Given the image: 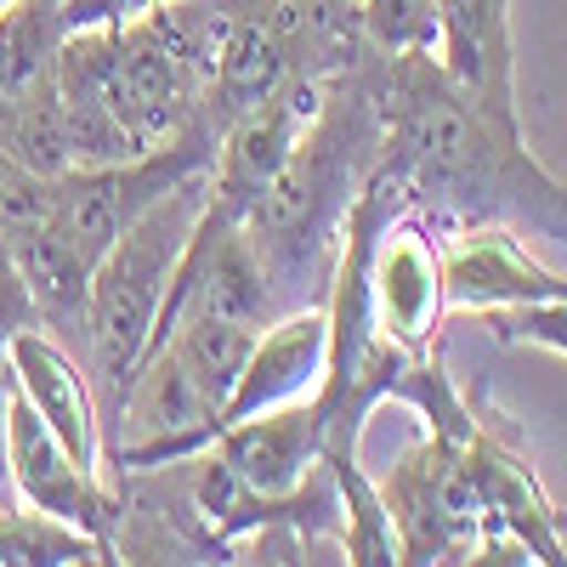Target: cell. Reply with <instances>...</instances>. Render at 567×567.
Returning a JSON list of instances; mask_svg holds the SVG:
<instances>
[{
    "mask_svg": "<svg viewBox=\"0 0 567 567\" xmlns=\"http://www.w3.org/2000/svg\"><path fill=\"white\" fill-rule=\"evenodd\" d=\"M210 454L261 505V528L267 523H301V505L329 494V488H312V477L323 471V420H318L312 398L227 420L210 443Z\"/></svg>",
    "mask_w": 567,
    "mask_h": 567,
    "instance_id": "ba28073f",
    "label": "cell"
},
{
    "mask_svg": "<svg viewBox=\"0 0 567 567\" xmlns=\"http://www.w3.org/2000/svg\"><path fill=\"white\" fill-rule=\"evenodd\" d=\"M363 284H369L374 329L409 358H432L437 323H443V250L432 227H425V210H414L403 194H392V205L369 233Z\"/></svg>",
    "mask_w": 567,
    "mask_h": 567,
    "instance_id": "52a82bcc",
    "label": "cell"
},
{
    "mask_svg": "<svg viewBox=\"0 0 567 567\" xmlns=\"http://www.w3.org/2000/svg\"><path fill=\"white\" fill-rule=\"evenodd\" d=\"M34 301H29V284H23V267L12 256V245L0 239V352H7L12 336H23V329H34Z\"/></svg>",
    "mask_w": 567,
    "mask_h": 567,
    "instance_id": "44dd1931",
    "label": "cell"
},
{
    "mask_svg": "<svg viewBox=\"0 0 567 567\" xmlns=\"http://www.w3.org/2000/svg\"><path fill=\"white\" fill-rule=\"evenodd\" d=\"M329 477H336L341 511H347V561H398V528L381 505L374 477H363L358 454H323Z\"/></svg>",
    "mask_w": 567,
    "mask_h": 567,
    "instance_id": "e0dca14e",
    "label": "cell"
},
{
    "mask_svg": "<svg viewBox=\"0 0 567 567\" xmlns=\"http://www.w3.org/2000/svg\"><path fill=\"white\" fill-rule=\"evenodd\" d=\"M256 336H261V329L227 323V318H182V323L165 329L159 347H171L176 363L199 381V392H205L216 409H227L233 386H239V374H245V358H250V347H256Z\"/></svg>",
    "mask_w": 567,
    "mask_h": 567,
    "instance_id": "9a60e30c",
    "label": "cell"
},
{
    "mask_svg": "<svg viewBox=\"0 0 567 567\" xmlns=\"http://www.w3.org/2000/svg\"><path fill=\"white\" fill-rule=\"evenodd\" d=\"M465 477L483 505L477 561H567L561 511L550 505L528 454L516 449V432H505L499 414L488 409H477V425L465 437Z\"/></svg>",
    "mask_w": 567,
    "mask_h": 567,
    "instance_id": "8992f818",
    "label": "cell"
},
{
    "mask_svg": "<svg viewBox=\"0 0 567 567\" xmlns=\"http://www.w3.org/2000/svg\"><path fill=\"white\" fill-rule=\"evenodd\" d=\"M63 0H12L0 12V142L23 154L40 176L69 171V136L58 114V52Z\"/></svg>",
    "mask_w": 567,
    "mask_h": 567,
    "instance_id": "277c9868",
    "label": "cell"
},
{
    "mask_svg": "<svg viewBox=\"0 0 567 567\" xmlns=\"http://www.w3.org/2000/svg\"><path fill=\"white\" fill-rule=\"evenodd\" d=\"M7 374H12V386L23 392V403L45 425H52V437L85 471L109 477V460H103V409H97V392H91L85 363L34 323V329H23V336L7 341Z\"/></svg>",
    "mask_w": 567,
    "mask_h": 567,
    "instance_id": "30bf717a",
    "label": "cell"
},
{
    "mask_svg": "<svg viewBox=\"0 0 567 567\" xmlns=\"http://www.w3.org/2000/svg\"><path fill=\"white\" fill-rule=\"evenodd\" d=\"M154 7H171V0H63L69 29H97V23H131Z\"/></svg>",
    "mask_w": 567,
    "mask_h": 567,
    "instance_id": "7402d4cb",
    "label": "cell"
},
{
    "mask_svg": "<svg viewBox=\"0 0 567 567\" xmlns=\"http://www.w3.org/2000/svg\"><path fill=\"white\" fill-rule=\"evenodd\" d=\"M381 114L374 171L398 182L414 210L454 221H534L550 239H567V187L523 148V125L488 114L449 80L437 52L386 58V74L369 85Z\"/></svg>",
    "mask_w": 567,
    "mask_h": 567,
    "instance_id": "6da1fadb",
    "label": "cell"
},
{
    "mask_svg": "<svg viewBox=\"0 0 567 567\" xmlns=\"http://www.w3.org/2000/svg\"><path fill=\"white\" fill-rule=\"evenodd\" d=\"M7 392H12V374H7V352H0V511L18 499L12 477H7Z\"/></svg>",
    "mask_w": 567,
    "mask_h": 567,
    "instance_id": "603a6c76",
    "label": "cell"
},
{
    "mask_svg": "<svg viewBox=\"0 0 567 567\" xmlns=\"http://www.w3.org/2000/svg\"><path fill=\"white\" fill-rule=\"evenodd\" d=\"M323 374H329V312L323 307L278 312L272 323H261L239 386H233V398L221 409V425L278 409V403H301L323 386Z\"/></svg>",
    "mask_w": 567,
    "mask_h": 567,
    "instance_id": "7c38bea8",
    "label": "cell"
},
{
    "mask_svg": "<svg viewBox=\"0 0 567 567\" xmlns=\"http://www.w3.org/2000/svg\"><path fill=\"white\" fill-rule=\"evenodd\" d=\"M374 488L398 528V561H477L483 505L465 477V443L425 432Z\"/></svg>",
    "mask_w": 567,
    "mask_h": 567,
    "instance_id": "5b68a950",
    "label": "cell"
},
{
    "mask_svg": "<svg viewBox=\"0 0 567 567\" xmlns=\"http://www.w3.org/2000/svg\"><path fill=\"white\" fill-rule=\"evenodd\" d=\"M7 477H12V494L29 505V511H45L69 528H85L91 539L109 545V561H114V528H120V488L97 471H85L45 425L23 392L12 386L7 392Z\"/></svg>",
    "mask_w": 567,
    "mask_h": 567,
    "instance_id": "9c48e42d",
    "label": "cell"
},
{
    "mask_svg": "<svg viewBox=\"0 0 567 567\" xmlns=\"http://www.w3.org/2000/svg\"><path fill=\"white\" fill-rule=\"evenodd\" d=\"M7 7H12V0H0V12H7Z\"/></svg>",
    "mask_w": 567,
    "mask_h": 567,
    "instance_id": "cb8c5ba5",
    "label": "cell"
},
{
    "mask_svg": "<svg viewBox=\"0 0 567 567\" xmlns=\"http://www.w3.org/2000/svg\"><path fill=\"white\" fill-rule=\"evenodd\" d=\"M205 176L210 171L182 176L176 187H165V194L97 256V267H91L85 374H91V392H97V409H103V443H109V425L125 403L136 363L148 358V341H154L159 307L171 296V278L182 267V250H187V239H194V227L205 216Z\"/></svg>",
    "mask_w": 567,
    "mask_h": 567,
    "instance_id": "3957f363",
    "label": "cell"
},
{
    "mask_svg": "<svg viewBox=\"0 0 567 567\" xmlns=\"http://www.w3.org/2000/svg\"><path fill=\"white\" fill-rule=\"evenodd\" d=\"M437 63L488 114L516 120V63H511V0H437Z\"/></svg>",
    "mask_w": 567,
    "mask_h": 567,
    "instance_id": "4fadbf2b",
    "label": "cell"
},
{
    "mask_svg": "<svg viewBox=\"0 0 567 567\" xmlns=\"http://www.w3.org/2000/svg\"><path fill=\"white\" fill-rule=\"evenodd\" d=\"M52 210V176H40L23 154L0 142V239H18Z\"/></svg>",
    "mask_w": 567,
    "mask_h": 567,
    "instance_id": "d6986e66",
    "label": "cell"
},
{
    "mask_svg": "<svg viewBox=\"0 0 567 567\" xmlns=\"http://www.w3.org/2000/svg\"><path fill=\"white\" fill-rule=\"evenodd\" d=\"M7 245L23 267L40 329L85 363V312H91V267L97 261H91L69 233H58L52 221H34L29 233H18Z\"/></svg>",
    "mask_w": 567,
    "mask_h": 567,
    "instance_id": "5bb4252c",
    "label": "cell"
},
{
    "mask_svg": "<svg viewBox=\"0 0 567 567\" xmlns=\"http://www.w3.org/2000/svg\"><path fill=\"white\" fill-rule=\"evenodd\" d=\"M374 154H381L374 91L341 74L312 131L296 142V154L284 159V171L267 182V194L245 216V239L267 267L278 312L307 307V284L318 278L323 256L341 245L347 210L363 194Z\"/></svg>",
    "mask_w": 567,
    "mask_h": 567,
    "instance_id": "7a4b0ae2",
    "label": "cell"
},
{
    "mask_svg": "<svg viewBox=\"0 0 567 567\" xmlns=\"http://www.w3.org/2000/svg\"><path fill=\"white\" fill-rule=\"evenodd\" d=\"M358 40L381 58L403 52H437V0H363L358 7Z\"/></svg>",
    "mask_w": 567,
    "mask_h": 567,
    "instance_id": "ac0fdd59",
    "label": "cell"
},
{
    "mask_svg": "<svg viewBox=\"0 0 567 567\" xmlns=\"http://www.w3.org/2000/svg\"><path fill=\"white\" fill-rule=\"evenodd\" d=\"M74 561H109V545L29 505L0 511V567H74Z\"/></svg>",
    "mask_w": 567,
    "mask_h": 567,
    "instance_id": "2e32d148",
    "label": "cell"
},
{
    "mask_svg": "<svg viewBox=\"0 0 567 567\" xmlns=\"http://www.w3.org/2000/svg\"><path fill=\"white\" fill-rule=\"evenodd\" d=\"M488 329L499 347H545L567 358V301H523V307H494Z\"/></svg>",
    "mask_w": 567,
    "mask_h": 567,
    "instance_id": "ffe728a7",
    "label": "cell"
},
{
    "mask_svg": "<svg viewBox=\"0 0 567 567\" xmlns=\"http://www.w3.org/2000/svg\"><path fill=\"white\" fill-rule=\"evenodd\" d=\"M523 301H567V278L545 272L505 221H471L443 256V307L494 312Z\"/></svg>",
    "mask_w": 567,
    "mask_h": 567,
    "instance_id": "8fae6325",
    "label": "cell"
}]
</instances>
